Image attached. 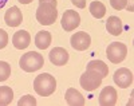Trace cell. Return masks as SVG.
<instances>
[{
  "label": "cell",
  "instance_id": "7c38bea8",
  "mask_svg": "<svg viewBox=\"0 0 134 106\" xmlns=\"http://www.w3.org/2000/svg\"><path fill=\"white\" fill-rule=\"evenodd\" d=\"M12 43L15 46V49L24 50L31 43V36H30V34L27 31H24V30L18 31V32L14 34V36H12Z\"/></svg>",
  "mask_w": 134,
  "mask_h": 106
},
{
  "label": "cell",
  "instance_id": "ba28073f",
  "mask_svg": "<svg viewBox=\"0 0 134 106\" xmlns=\"http://www.w3.org/2000/svg\"><path fill=\"white\" fill-rule=\"evenodd\" d=\"M114 83L118 86V87H122V89H126L129 86H131L133 83V73L130 71L129 68H118L117 71L114 73Z\"/></svg>",
  "mask_w": 134,
  "mask_h": 106
},
{
  "label": "cell",
  "instance_id": "7402d4cb",
  "mask_svg": "<svg viewBox=\"0 0 134 106\" xmlns=\"http://www.w3.org/2000/svg\"><path fill=\"white\" fill-rule=\"evenodd\" d=\"M8 43V35L4 30L0 28V50H3Z\"/></svg>",
  "mask_w": 134,
  "mask_h": 106
},
{
  "label": "cell",
  "instance_id": "8fae6325",
  "mask_svg": "<svg viewBox=\"0 0 134 106\" xmlns=\"http://www.w3.org/2000/svg\"><path fill=\"white\" fill-rule=\"evenodd\" d=\"M50 61L55 66H64L69 62V52L62 47H55L50 52Z\"/></svg>",
  "mask_w": 134,
  "mask_h": 106
},
{
  "label": "cell",
  "instance_id": "cb8c5ba5",
  "mask_svg": "<svg viewBox=\"0 0 134 106\" xmlns=\"http://www.w3.org/2000/svg\"><path fill=\"white\" fill-rule=\"evenodd\" d=\"M39 2L40 3H50V4H52V6H55V7H57V0H39Z\"/></svg>",
  "mask_w": 134,
  "mask_h": 106
},
{
  "label": "cell",
  "instance_id": "6da1fadb",
  "mask_svg": "<svg viewBox=\"0 0 134 106\" xmlns=\"http://www.w3.org/2000/svg\"><path fill=\"white\" fill-rule=\"evenodd\" d=\"M55 89H57V81L48 73H43L38 75L34 81V90L42 97L51 96L55 91Z\"/></svg>",
  "mask_w": 134,
  "mask_h": 106
},
{
  "label": "cell",
  "instance_id": "d6986e66",
  "mask_svg": "<svg viewBox=\"0 0 134 106\" xmlns=\"http://www.w3.org/2000/svg\"><path fill=\"white\" fill-rule=\"evenodd\" d=\"M9 75H11V66L7 62L0 61V82L7 81Z\"/></svg>",
  "mask_w": 134,
  "mask_h": 106
},
{
  "label": "cell",
  "instance_id": "ac0fdd59",
  "mask_svg": "<svg viewBox=\"0 0 134 106\" xmlns=\"http://www.w3.org/2000/svg\"><path fill=\"white\" fill-rule=\"evenodd\" d=\"M90 12L94 18L97 19H102L106 15V7L100 3V2H93L90 4Z\"/></svg>",
  "mask_w": 134,
  "mask_h": 106
},
{
  "label": "cell",
  "instance_id": "9a60e30c",
  "mask_svg": "<svg viewBox=\"0 0 134 106\" xmlns=\"http://www.w3.org/2000/svg\"><path fill=\"white\" fill-rule=\"evenodd\" d=\"M35 44L38 49L46 50L47 47L51 44V34L48 31H40L36 34L35 36Z\"/></svg>",
  "mask_w": 134,
  "mask_h": 106
},
{
  "label": "cell",
  "instance_id": "d4e9b609",
  "mask_svg": "<svg viewBox=\"0 0 134 106\" xmlns=\"http://www.w3.org/2000/svg\"><path fill=\"white\" fill-rule=\"evenodd\" d=\"M7 2H8V0H0V9H2V8L7 4Z\"/></svg>",
  "mask_w": 134,
  "mask_h": 106
},
{
  "label": "cell",
  "instance_id": "ffe728a7",
  "mask_svg": "<svg viewBox=\"0 0 134 106\" xmlns=\"http://www.w3.org/2000/svg\"><path fill=\"white\" fill-rule=\"evenodd\" d=\"M19 106H35L36 105V99L34 98L32 96H24L21 97L18 102Z\"/></svg>",
  "mask_w": 134,
  "mask_h": 106
},
{
  "label": "cell",
  "instance_id": "277c9868",
  "mask_svg": "<svg viewBox=\"0 0 134 106\" xmlns=\"http://www.w3.org/2000/svg\"><path fill=\"white\" fill-rule=\"evenodd\" d=\"M102 77H100L98 73L93 71V70H87V71H85L81 78H79V83L81 86L86 90V91H94L97 90L100 83H102Z\"/></svg>",
  "mask_w": 134,
  "mask_h": 106
},
{
  "label": "cell",
  "instance_id": "603a6c76",
  "mask_svg": "<svg viewBox=\"0 0 134 106\" xmlns=\"http://www.w3.org/2000/svg\"><path fill=\"white\" fill-rule=\"evenodd\" d=\"M71 3L78 8H85L86 7V0H71Z\"/></svg>",
  "mask_w": 134,
  "mask_h": 106
},
{
  "label": "cell",
  "instance_id": "484cf974",
  "mask_svg": "<svg viewBox=\"0 0 134 106\" xmlns=\"http://www.w3.org/2000/svg\"><path fill=\"white\" fill-rule=\"evenodd\" d=\"M19 3H21V4H28V3H31L32 0H18Z\"/></svg>",
  "mask_w": 134,
  "mask_h": 106
},
{
  "label": "cell",
  "instance_id": "44dd1931",
  "mask_svg": "<svg viewBox=\"0 0 134 106\" xmlns=\"http://www.w3.org/2000/svg\"><path fill=\"white\" fill-rule=\"evenodd\" d=\"M110 4H111V7H113L114 9L121 11V9H124L126 7L127 0H110Z\"/></svg>",
  "mask_w": 134,
  "mask_h": 106
},
{
  "label": "cell",
  "instance_id": "7a4b0ae2",
  "mask_svg": "<svg viewBox=\"0 0 134 106\" xmlns=\"http://www.w3.org/2000/svg\"><path fill=\"white\" fill-rule=\"evenodd\" d=\"M44 65V59L39 52L35 51H30L24 55H21L20 61H19V66L27 73H34L36 70L42 68Z\"/></svg>",
  "mask_w": 134,
  "mask_h": 106
},
{
  "label": "cell",
  "instance_id": "2e32d148",
  "mask_svg": "<svg viewBox=\"0 0 134 106\" xmlns=\"http://www.w3.org/2000/svg\"><path fill=\"white\" fill-rule=\"evenodd\" d=\"M87 70H93V71L98 73L102 78L107 77V74H109V67L102 61H91V62H88Z\"/></svg>",
  "mask_w": 134,
  "mask_h": 106
},
{
  "label": "cell",
  "instance_id": "8992f818",
  "mask_svg": "<svg viewBox=\"0 0 134 106\" xmlns=\"http://www.w3.org/2000/svg\"><path fill=\"white\" fill-rule=\"evenodd\" d=\"M70 42H71V46H72L74 50L85 51V50H87L88 47H90L91 38H90V35L86 34L85 31H79V32H76V34L72 35Z\"/></svg>",
  "mask_w": 134,
  "mask_h": 106
},
{
  "label": "cell",
  "instance_id": "30bf717a",
  "mask_svg": "<svg viewBox=\"0 0 134 106\" xmlns=\"http://www.w3.org/2000/svg\"><path fill=\"white\" fill-rule=\"evenodd\" d=\"M21 20H23V15H21V11L18 7H11L4 15V22L9 27H18L21 23Z\"/></svg>",
  "mask_w": 134,
  "mask_h": 106
},
{
  "label": "cell",
  "instance_id": "52a82bcc",
  "mask_svg": "<svg viewBox=\"0 0 134 106\" xmlns=\"http://www.w3.org/2000/svg\"><path fill=\"white\" fill-rule=\"evenodd\" d=\"M81 24V16L72 9H67L62 18V27L64 31H72Z\"/></svg>",
  "mask_w": 134,
  "mask_h": 106
},
{
  "label": "cell",
  "instance_id": "3957f363",
  "mask_svg": "<svg viewBox=\"0 0 134 106\" xmlns=\"http://www.w3.org/2000/svg\"><path fill=\"white\" fill-rule=\"evenodd\" d=\"M58 18L57 7L50 3H40L36 9V20L43 26H50Z\"/></svg>",
  "mask_w": 134,
  "mask_h": 106
},
{
  "label": "cell",
  "instance_id": "5bb4252c",
  "mask_svg": "<svg viewBox=\"0 0 134 106\" xmlns=\"http://www.w3.org/2000/svg\"><path fill=\"white\" fill-rule=\"evenodd\" d=\"M106 28L109 31V34L114 35V36H118V35L122 34L124 31V24H122V22L119 18L117 16H110L106 22Z\"/></svg>",
  "mask_w": 134,
  "mask_h": 106
},
{
  "label": "cell",
  "instance_id": "4fadbf2b",
  "mask_svg": "<svg viewBox=\"0 0 134 106\" xmlns=\"http://www.w3.org/2000/svg\"><path fill=\"white\" fill-rule=\"evenodd\" d=\"M64 98L67 101V103L71 105V106H82L85 105V98L83 96L75 89L70 87V89H67L66 94H64Z\"/></svg>",
  "mask_w": 134,
  "mask_h": 106
},
{
  "label": "cell",
  "instance_id": "5b68a950",
  "mask_svg": "<svg viewBox=\"0 0 134 106\" xmlns=\"http://www.w3.org/2000/svg\"><path fill=\"white\" fill-rule=\"evenodd\" d=\"M106 55L111 63H121L127 55V47L124 43L119 42H113L107 46Z\"/></svg>",
  "mask_w": 134,
  "mask_h": 106
},
{
  "label": "cell",
  "instance_id": "9c48e42d",
  "mask_svg": "<svg viewBox=\"0 0 134 106\" xmlns=\"http://www.w3.org/2000/svg\"><path fill=\"white\" fill-rule=\"evenodd\" d=\"M118 101L117 90L111 86H106L99 94V103L102 106H114Z\"/></svg>",
  "mask_w": 134,
  "mask_h": 106
},
{
  "label": "cell",
  "instance_id": "e0dca14e",
  "mask_svg": "<svg viewBox=\"0 0 134 106\" xmlns=\"http://www.w3.org/2000/svg\"><path fill=\"white\" fill-rule=\"evenodd\" d=\"M14 91L9 86H2L0 87V106H7L12 102Z\"/></svg>",
  "mask_w": 134,
  "mask_h": 106
}]
</instances>
